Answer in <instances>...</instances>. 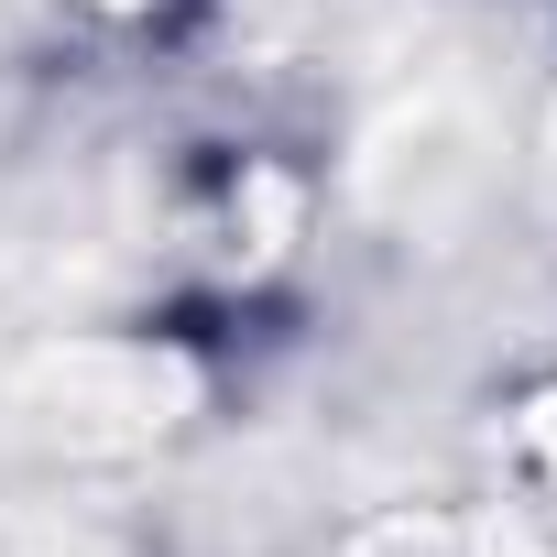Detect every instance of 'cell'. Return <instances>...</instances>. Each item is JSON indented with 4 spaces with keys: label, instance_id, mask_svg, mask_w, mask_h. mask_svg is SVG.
Masks as SVG:
<instances>
[{
    "label": "cell",
    "instance_id": "obj_1",
    "mask_svg": "<svg viewBox=\"0 0 557 557\" xmlns=\"http://www.w3.org/2000/svg\"><path fill=\"white\" fill-rule=\"evenodd\" d=\"M99 12H143V0H99Z\"/></svg>",
    "mask_w": 557,
    "mask_h": 557
}]
</instances>
